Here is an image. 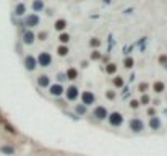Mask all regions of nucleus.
<instances>
[{
  "instance_id": "obj_9",
  "label": "nucleus",
  "mask_w": 167,
  "mask_h": 156,
  "mask_svg": "<svg viewBox=\"0 0 167 156\" xmlns=\"http://www.w3.org/2000/svg\"><path fill=\"white\" fill-rule=\"evenodd\" d=\"M33 39H34V34L33 33H26L25 34V42H26V44H31Z\"/></svg>"
},
{
  "instance_id": "obj_8",
  "label": "nucleus",
  "mask_w": 167,
  "mask_h": 156,
  "mask_svg": "<svg viewBox=\"0 0 167 156\" xmlns=\"http://www.w3.org/2000/svg\"><path fill=\"white\" fill-rule=\"evenodd\" d=\"M38 83L41 85V86H47V85H49V78H47V76H44V75H42V76H39V80H38Z\"/></svg>"
},
{
  "instance_id": "obj_7",
  "label": "nucleus",
  "mask_w": 167,
  "mask_h": 156,
  "mask_svg": "<svg viewBox=\"0 0 167 156\" xmlns=\"http://www.w3.org/2000/svg\"><path fill=\"white\" fill-rule=\"evenodd\" d=\"M96 117L104 119V117H106V109H104V108H97V109H96Z\"/></svg>"
},
{
  "instance_id": "obj_14",
  "label": "nucleus",
  "mask_w": 167,
  "mask_h": 156,
  "mask_svg": "<svg viewBox=\"0 0 167 156\" xmlns=\"http://www.w3.org/2000/svg\"><path fill=\"white\" fill-rule=\"evenodd\" d=\"M55 28H57V30H63V28H65V21L62 20V21H57V23H55Z\"/></svg>"
},
{
  "instance_id": "obj_19",
  "label": "nucleus",
  "mask_w": 167,
  "mask_h": 156,
  "mask_svg": "<svg viewBox=\"0 0 167 156\" xmlns=\"http://www.w3.org/2000/svg\"><path fill=\"white\" fill-rule=\"evenodd\" d=\"M59 54L60 55H65V54H67V49H65V47H59Z\"/></svg>"
},
{
  "instance_id": "obj_16",
  "label": "nucleus",
  "mask_w": 167,
  "mask_h": 156,
  "mask_svg": "<svg viewBox=\"0 0 167 156\" xmlns=\"http://www.w3.org/2000/svg\"><path fill=\"white\" fill-rule=\"evenodd\" d=\"M68 78H75L76 76V70H73V68H71V70H68Z\"/></svg>"
},
{
  "instance_id": "obj_6",
  "label": "nucleus",
  "mask_w": 167,
  "mask_h": 156,
  "mask_svg": "<svg viewBox=\"0 0 167 156\" xmlns=\"http://www.w3.org/2000/svg\"><path fill=\"white\" fill-rule=\"evenodd\" d=\"M62 91H63V88L60 86V85H55V86H52V88H50V93H52V94H62Z\"/></svg>"
},
{
  "instance_id": "obj_2",
  "label": "nucleus",
  "mask_w": 167,
  "mask_h": 156,
  "mask_svg": "<svg viewBox=\"0 0 167 156\" xmlns=\"http://www.w3.org/2000/svg\"><path fill=\"white\" fill-rule=\"evenodd\" d=\"M25 65H26V68H28V70H33V68L36 67V59H34V57H31V55H29V57H26Z\"/></svg>"
},
{
  "instance_id": "obj_3",
  "label": "nucleus",
  "mask_w": 167,
  "mask_h": 156,
  "mask_svg": "<svg viewBox=\"0 0 167 156\" xmlns=\"http://www.w3.org/2000/svg\"><path fill=\"white\" fill-rule=\"evenodd\" d=\"M111 124H112V125H120V124H122V116L117 114V112H115V114H112V116H111Z\"/></svg>"
},
{
  "instance_id": "obj_18",
  "label": "nucleus",
  "mask_w": 167,
  "mask_h": 156,
  "mask_svg": "<svg viewBox=\"0 0 167 156\" xmlns=\"http://www.w3.org/2000/svg\"><path fill=\"white\" fill-rule=\"evenodd\" d=\"M154 89H156L157 93H159V91L162 89V83H156V85H154Z\"/></svg>"
},
{
  "instance_id": "obj_1",
  "label": "nucleus",
  "mask_w": 167,
  "mask_h": 156,
  "mask_svg": "<svg viewBox=\"0 0 167 156\" xmlns=\"http://www.w3.org/2000/svg\"><path fill=\"white\" fill-rule=\"evenodd\" d=\"M39 63L42 67H47L49 63H50V55L49 54H46V52H42L41 54V57H39Z\"/></svg>"
},
{
  "instance_id": "obj_17",
  "label": "nucleus",
  "mask_w": 167,
  "mask_h": 156,
  "mask_svg": "<svg viewBox=\"0 0 167 156\" xmlns=\"http://www.w3.org/2000/svg\"><path fill=\"white\" fill-rule=\"evenodd\" d=\"M33 8H36V10L42 8V3H41V2H36V3H33Z\"/></svg>"
},
{
  "instance_id": "obj_11",
  "label": "nucleus",
  "mask_w": 167,
  "mask_h": 156,
  "mask_svg": "<svg viewBox=\"0 0 167 156\" xmlns=\"http://www.w3.org/2000/svg\"><path fill=\"white\" fill-rule=\"evenodd\" d=\"M0 151H2V153H7V154H11V153H13V148H11V146H2V148H0Z\"/></svg>"
},
{
  "instance_id": "obj_4",
  "label": "nucleus",
  "mask_w": 167,
  "mask_h": 156,
  "mask_svg": "<svg viewBox=\"0 0 167 156\" xmlns=\"http://www.w3.org/2000/svg\"><path fill=\"white\" fill-rule=\"evenodd\" d=\"M130 127H132V130H135V132H140L141 129H143V125H141V122L140 120H132V122H130Z\"/></svg>"
},
{
  "instance_id": "obj_5",
  "label": "nucleus",
  "mask_w": 167,
  "mask_h": 156,
  "mask_svg": "<svg viewBox=\"0 0 167 156\" xmlns=\"http://www.w3.org/2000/svg\"><path fill=\"white\" fill-rule=\"evenodd\" d=\"M83 101H84L86 104H91V103L94 101V96H93L91 93H88V91H86V93L83 94Z\"/></svg>"
},
{
  "instance_id": "obj_10",
  "label": "nucleus",
  "mask_w": 167,
  "mask_h": 156,
  "mask_svg": "<svg viewBox=\"0 0 167 156\" xmlns=\"http://www.w3.org/2000/svg\"><path fill=\"white\" fill-rule=\"evenodd\" d=\"M76 91H78L76 88H73V86H71V88L68 89V98H70V99H75V98H76V94H78Z\"/></svg>"
},
{
  "instance_id": "obj_21",
  "label": "nucleus",
  "mask_w": 167,
  "mask_h": 156,
  "mask_svg": "<svg viewBox=\"0 0 167 156\" xmlns=\"http://www.w3.org/2000/svg\"><path fill=\"white\" fill-rule=\"evenodd\" d=\"M115 85H117V86H120V85H122V80H120V78H117V80H115Z\"/></svg>"
},
{
  "instance_id": "obj_20",
  "label": "nucleus",
  "mask_w": 167,
  "mask_h": 156,
  "mask_svg": "<svg viewBox=\"0 0 167 156\" xmlns=\"http://www.w3.org/2000/svg\"><path fill=\"white\" fill-rule=\"evenodd\" d=\"M60 41H62V42H67V41H68V36H67V34H62V36H60Z\"/></svg>"
},
{
  "instance_id": "obj_13",
  "label": "nucleus",
  "mask_w": 167,
  "mask_h": 156,
  "mask_svg": "<svg viewBox=\"0 0 167 156\" xmlns=\"http://www.w3.org/2000/svg\"><path fill=\"white\" fill-rule=\"evenodd\" d=\"M38 23V16H29L28 18V25H36Z\"/></svg>"
},
{
  "instance_id": "obj_12",
  "label": "nucleus",
  "mask_w": 167,
  "mask_h": 156,
  "mask_svg": "<svg viewBox=\"0 0 167 156\" xmlns=\"http://www.w3.org/2000/svg\"><path fill=\"white\" fill-rule=\"evenodd\" d=\"M25 13V5H18L16 7V15H23Z\"/></svg>"
},
{
  "instance_id": "obj_15",
  "label": "nucleus",
  "mask_w": 167,
  "mask_h": 156,
  "mask_svg": "<svg viewBox=\"0 0 167 156\" xmlns=\"http://www.w3.org/2000/svg\"><path fill=\"white\" fill-rule=\"evenodd\" d=\"M151 127H154V129H157V127H159V120L157 119H151Z\"/></svg>"
}]
</instances>
